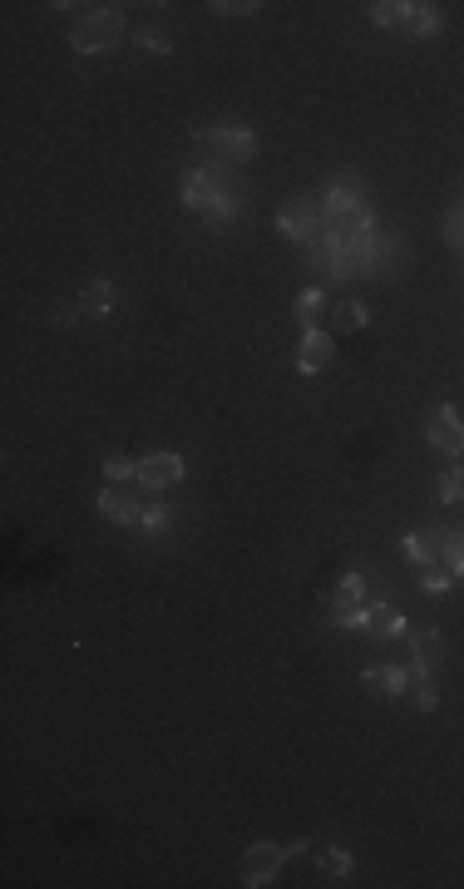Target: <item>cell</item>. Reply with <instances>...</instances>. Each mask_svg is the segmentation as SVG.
<instances>
[{
  "mask_svg": "<svg viewBox=\"0 0 464 889\" xmlns=\"http://www.w3.org/2000/svg\"><path fill=\"white\" fill-rule=\"evenodd\" d=\"M440 25H445V15H440V5H415L400 35H435Z\"/></svg>",
  "mask_w": 464,
  "mask_h": 889,
  "instance_id": "obj_13",
  "label": "cell"
},
{
  "mask_svg": "<svg viewBox=\"0 0 464 889\" xmlns=\"http://www.w3.org/2000/svg\"><path fill=\"white\" fill-rule=\"evenodd\" d=\"M282 865H287V850H277L272 840H257V845H247V850H242L237 880H242L247 889H262V885H272V880L282 875Z\"/></svg>",
  "mask_w": 464,
  "mask_h": 889,
  "instance_id": "obj_4",
  "label": "cell"
},
{
  "mask_svg": "<svg viewBox=\"0 0 464 889\" xmlns=\"http://www.w3.org/2000/svg\"><path fill=\"white\" fill-rule=\"evenodd\" d=\"M331 356H336V336L321 331V326H307V331H302V346H297V371H302V376H321V371L331 366Z\"/></svg>",
  "mask_w": 464,
  "mask_h": 889,
  "instance_id": "obj_8",
  "label": "cell"
},
{
  "mask_svg": "<svg viewBox=\"0 0 464 889\" xmlns=\"http://www.w3.org/2000/svg\"><path fill=\"white\" fill-rule=\"evenodd\" d=\"M361 682H366V692H371V697H400V692H405V682H410V672H405V667H395V662H386V667H366V672H361Z\"/></svg>",
  "mask_w": 464,
  "mask_h": 889,
  "instance_id": "obj_10",
  "label": "cell"
},
{
  "mask_svg": "<svg viewBox=\"0 0 464 889\" xmlns=\"http://www.w3.org/2000/svg\"><path fill=\"white\" fill-rule=\"evenodd\" d=\"M134 40H139V45H144L149 55H168V50H173V40H168L163 30H149V25H144V30H139Z\"/></svg>",
  "mask_w": 464,
  "mask_h": 889,
  "instance_id": "obj_24",
  "label": "cell"
},
{
  "mask_svg": "<svg viewBox=\"0 0 464 889\" xmlns=\"http://www.w3.org/2000/svg\"><path fill=\"white\" fill-rule=\"evenodd\" d=\"M277 228H282V238H292V243L307 247L311 238L326 228V213H321L316 198H287V203L277 208Z\"/></svg>",
  "mask_w": 464,
  "mask_h": 889,
  "instance_id": "obj_3",
  "label": "cell"
},
{
  "mask_svg": "<svg viewBox=\"0 0 464 889\" xmlns=\"http://www.w3.org/2000/svg\"><path fill=\"white\" fill-rule=\"evenodd\" d=\"M134 475H139V460H129V455H109V460H104V480L124 485V480H134Z\"/></svg>",
  "mask_w": 464,
  "mask_h": 889,
  "instance_id": "obj_18",
  "label": "cell"
},
{
  "mask_svg": "<svg viewBox=\"0 0 464 889\" xmlns=\"http://www.w3.org/2000/svg\"><path fill=\"white\" fill-rule=\"evenodd\" d=\"M460 499H464V465H455V470L440 475V504H460Z\"/></svg>",
  "mask_w": 464,
  "mask_h": 889,
  "instance_id": "obj_19",
  "label": "cell"
},
{
  "mask_svg": "<svg viewBox=\"0 0 464 889\" xmlns=\"http://www.w3.org/2000/svg\"><path fill=\"white\" fill-rule=\"evenodd\" d=\"M331 603H336V608H361V603H366V583H361V573H346V578L336 583Z\"/></svg>",
  "mask_w": 464,
  "mask_h": 889,
  "instance_id": "obj_15",
  "label": "cell"
},
{
  "mask_svg": "<svg viewBox=\"0 0 464 889\" xmlns=\"http://www.w3.org/2000/svg\"><path fill=\"white\" fill-rule=\"evenodd\" d=\"M410 10H415L410 0H376V5H371V20H376V25H386V30H405Z\"/></svg>",
  "mask_w": 464,
  "mask_h": 889,
  "instance_id": "obj_12",
  "label": "cell"
},
{
  "mask_svg": "<svg viewBox=\"0 0 464 889\" xmlns=\"http://www.w3.org/2000/svg\"><path fill=\"white\" fill-rule=\"evenodd\" d=\"M124 40V15L119 10H84L79 25L70 30V45L79 55H104Z\"/></svg>",
  "mask_w": 464,
  "mask_h": 889,
  "instance_id": "obj_2",
  "label": "cell"
},
{
  "mask_svg": "<svg viewBox=\"0 0 464 889\" xmlns=\"http://www.w3.org/2000/svg\"><path fill=\"white\" fill-rule=\"evenodd\" d=\"M440 233H445V243H450V247H460V252H464V203H455V208L445 213Z\"/></svg>",
  "mask_w": 464,
  "mask_h": 889,
  "instance_id": "obj_20",
  "label": "cell"
},
{
  "mask_svg": "<svg viewBox=\"0 0 464 889\" xmlns=\"http://www.w3.org/2000/svg\"><path fill=\"white\" fill-rule=\"evenodd\" d=\"M321 307H326V292H321V287H307V292L297 297V322L316 326V312H321Z\"/></svg>",
  "mask_w": 464,
  "mask_h": 889,
  "instance_id": "obj_17",
  "label": "cell"
},
{
  "mask_svg": "<svg viewBox=\"0 0 464 889\" xmlns=\"http://www.w3.org/2000/svg\"><path fill=\"white\" fill-rule=\"evenodd\" d=\"M208 10L223 15V20H242V15H252V10H262V5H257V0H208Z\"/></svg>",
  "mask_w": 464,
  "mask_h": 889,
  "instance_id": "obj_21",
  "label": "cell"
},
{
  "mask_svg": "<svg viewBox=\"0 0 464 889\" xmlns=\"http://www.w3.org/2000/svg\"><path fill=\"white\" fill-rule=\"evenodd\" d=\"M139 524H144V529H149V534H163V524H168V509H163V504H149V509H144V519H139Z\"/></svg>",
  "mask_w": 464,
  "mask_h": 889,
  "instance_id": "obj_25",
  "label": "cell"
},
{
  "mask_svg": "<svg viewBox=\"0 0 464 889\" xmlns=\"http://www.w3.org/2000/svg\"><path fill=\"white\" fill-rule=\"evenodd\" d=\"M144 509H149V504L139 499V489H129V485H109L99 494V514H104L109 524H139Z\"/></svg>",
  "mask_w": 464,
  "mask_h": 889,
  "instance_id": "obj_9",
  "label": "cell"
},
{
  "mask_svg": "<svg viewBox=\"0 0 464 889\" xmlns=\"http://www.w3.org/2000/svg\"><path fill=\"white\" fill-rule=\"evenodd\" d=\"M321 213H326V223H346V218L366 213V183L346 168L341 178H331V188L321 198Z\"/></svg>",
  "mask_w": 464,
  "mask_h": 889,
  "instance_id": "obj_5",
  "label": "cell"
},
{
  "mask_svg": "<svg viewBox=\"0 0 464 889\" xmlns=\"http://www.w3.org/2000/svg\"><path fill=\"white\" fill-rule=\"evenodd\" d=\"M183 475H188V460H183L178 450H154V455H144V460H139V475H134V480L158 494V489L178 485Z\"/></svg>",
  "mask_w": 464,
  "mask_h": 889,
  "instance_id": "obj_7",
  "label": "cell"
},
{
  "mask_svg": "<svg viewBox=\"0 0 464 889\" xmlns=\"http://www.w3.org/2000/svg\"><path fill=\"white\" fill-rule=\"evenodd\" d=\"M114 312V282H89L79 297V317H109Z\"/></svg>",
  "mask_w": 464,
  "mask_h": 889,
  "instance_id": "obj_11",
  "label": "cell"
},
{
  "mask_svg": "<svg viewBox=\"0 0 464 889\" xmlns=\"http://www.w3.org/2000/svg\"><path fill=\"white\" fill-rule=\"evenodd\" d=\"M450 578H455V573H450L445 564H425V568H420V588H425V593H445V588H450Z\"/></svg>",
  "mask_w": 464,
  "mask_h": 889,
  "instance_id": "obj_22",
  "label": "cell"
},
{
  "mask_svg": "<svg viewBox=\"0 0 464 889\" xmlns=\"http://www.w3.org/2000/svg\"><path fill=\"white\" fill-rule=\"evenodd\" d=\"M198 144L223 163H252L257 159V139H252V129H247L242 119H223V124L198 129Z\"/></svg>",
  "mask_w": 464,
  "mask_h": 889,
  "instance_id": "obj_1",
  "label": "cell"
},
{
  "mask_svg": "<svg viewBox=\"0 0 464 889\" xmlns=\"http://www.w3.org/2000/svg\"><path fill=\"white\" fill-rule=\"evenodd\" d=\"M440 559L455 578H464V534H440Z\"/></svg>",
  "mask_w": 464,
  "mask_h": 889,
  "instance_id": "obj_16",
  "label": "cell"
},
{
  "mask_svg": "<svg viewBox=\"0 0 464 889\" xmlns=\"http://www.w3.org/2000/svg\"><path fill=\"white\" fill-rule=\"evenodd\" d=\"M366 322H371V317H366V307H361V302H351V297L331 307V326H336V331H361Z\"/></svg>",
  "mask_w": 464,
  "mask_h": 889,
  "instance_id": "obj_14",
  "label": "cell"
},
{
  "mask_svg": "<svg viewBox=\"0 0 464 889\" xmlns=\"http://www.w3.org/2000/svg\"><path fill=\"white\" fill-rule=\"evenodd\" d=\"M425 440L440 450V455H464V420L455 405H435L430 420H425Z\"/></svg>",
  "mask_w": 464,
  "mask_h": 889,
  "instance_id": "obj_6",
  "label": "cell"
},
{
  "mask_svg": "<svg viewBox=\"0 0 464 889\" xmlns=\"http://www.w3.org/2000/svg\"><path fill=\"white\" fill-rule=\"evenodd\" d=\"M316 870H321V875H351V855H346V850H321V855H316Z\"/></svg>",
  "mask_w": 464,
  "mask_h": 889,
  "instance_id": "obj_23",
  "label": "cell"
}]
</instances>
